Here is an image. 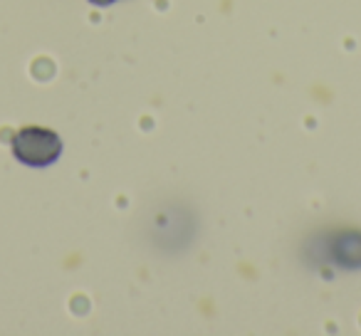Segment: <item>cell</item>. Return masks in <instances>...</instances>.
Segmentation results:
<instances>
[{"instance_id":"3957f363","label":"cell","mask_w":361,"mask_h":336,"mask_svg":"<svg viewBox=\"0 0 361 336\" xmlns=\"http://www.w3.org/2000/svg\"><path fill=\"white\" fill-rule=\"evenodd\" d=\"M92 6H97V8H109V6H114L116 0H90Z\"/></svg>"},{"instance_id":"6da1fadb","label":"cell","mask_w":361,"mask_h":336,"mask_svg":"<svg viewBox=\"0 0 361 336\" xmlns=\"http://www.w3.org/2000/svg\"><path fill=\"white\" fill-rule=\"evenodd\" d=\"M13 156L23 166L45 168L62 156V139L45 126H23L13 136Z\"/></svg>"},{"instance_id":"7a4b0ae2","label":"cell","mask_w":361,"mask_h":336,"mask_svg":"<svg viewBox=\"0 0 361 336\" xmlns=\"http://www.w3.org/2000/svg\"><path fill=\"white\" fill-rule=\"evenodd\" d=\"M334 265L344 270H361V230H339L329 242Z\"/></svg>"}]
</instances>
